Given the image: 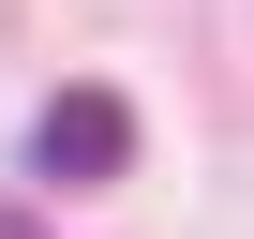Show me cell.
I'll return each mask as SVG.
<instances>
[{"label":"cell","instance_id":"1","mask_svg":"<svg viewBox=\"0 0 254 239\" xmlns=\"http://www.w3.org/2000/svg\"><path fill=\"white\" fill-rule=\"evenodd\" d=\"M30 165H45V179H75V194H90V179H120V165H135V105H120V90H60V105L30 120Z\"/></svg>","mask_w":254,"mask_h":239},{"label":"cell","instance_id":"2","mask_svg":"<svg viewBox=\"0 0 254 239\" xmlns=\"http://www.w3.org/2000/svg\"><path fill=\"white\" fill-rule=\"evenodd\" d=\"M0 239H45V224H30V209H0Z\"/></svg>","mask_w":254,"mask_h":239}]
</instances>
